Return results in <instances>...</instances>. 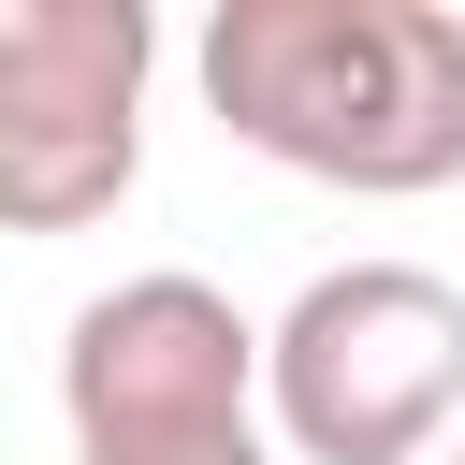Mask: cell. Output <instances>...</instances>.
<instances>
[{
  "mask_svg": "<svg viewBox=\"0 0 465 465\" xmlns=\"http://www.w3.org/2000/svg\"><path fill=\"white\" fill-rule=\"evenodd\" d=\"M203 102L276 174L407 203L465 174V15L450 0H218Z\"/></svg>",
  "mask_w": 465,
  "mask_h": 465,
  "instance_id": "6da1fadb",
  "label": "cell"
},
{
  "mask_svg": "<svg viewBox=\"0 0 465 465\" xmlns=\"http://www.w3.org/2000/svg\"><path fill=\"white\" fill-rule=\"evenodd\" d=\"M276 450L305 465H421L465 407V291L436 262H334L291 291L262 363Z\"/></svg>",
  "mask_w": 465,
  "mask_h": 465,
  "instance_id": "7a4b0ae2",
  "label": "cell"
},
{
  "mask_svg": "<svg viewBox=\"0 0 465 465\" xmlns=\"http://www.w3.org/2000/svg\"><path fill=\"white\" fill-rule=\"evenodd\" d=\"M145 0H0V218L73 232L145 174Z\"/></svg>",
  "mask_w": 465,
  "mask_h": 465,
  "instance_id": "3957f363",
  "label": "cell"
},
{
  "mask_svg": "<svg viewBox=\"0 0 465 465\" xmlns=\"http://www.w3.org/2000/svg\"><path fill=\"white\" fill-rule=\"evenodd\" d=\"M262 363H276V334H262L218 276L160 262V276H116V291L73 305V334H58V407H73V450L232 436V421H262Z\"/></svg>",
  "mask_w": 465,
  "mask_h": 465,
  "instance_id": "277c9868",
  "label": "cell"
},
{
  "mask_svg": "<svg viewBox=\"0 0 465 465\" xmlns=\"http://www.w3.org/2000/svg\"><path fill=\"white\" fill-rule=\"evenodd\" d=\"M73 465H276V436H262V421H232V436H160V450H73Z\"/></svg>",
  "mask_w": 465,
  "mask_h": 465,
  "instance_id": "5b68a950",
  "label": "cell"
},
{
  "mask_svg": "<svg viewBox=\"0 0 465 465\" xmlns=\"http://www.w3.org/2000/svg\"><path fill=\"white\" fill-rule=\"evenodd\" d=\"M436 465H465V436H450V450H436Z\"/></svg>",
  "mask_w": 465,
  "mask_h": 465,
  "instance_id": "8992f818",
  "label": "cell"
}]
</instances>
